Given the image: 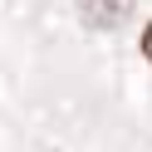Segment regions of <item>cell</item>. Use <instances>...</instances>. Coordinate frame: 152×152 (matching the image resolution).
Instances as JSON below:
<instances>
[{
	"label": "cell",
	"instance_id": "6da1fadb",
	"mask_svg": "<svg viewBox=\"0 0 152 152\" xmlns=\"http://www.w3.org/2000/svg\"><path fill=\"white\" fill-rule=\"evenodd\" d=\"M79 10H83V20H88V25L113 30V25H123V20H128L132 0H79Z\"/></svg>",
	"mask_w": 152,
	"mask_h": 152
},
{
	"label": "cell",
	"instance_id": "7a4b0ae2",
	"mask_svg": "<svg viewBox=\"0 0 152 152\" xmlns=\"http://www.w3.org/2000/svg\"><path fill=\"white\" fill-rule=\"evenodd\" d=\"M142 54H147V64H152V25L142 30Z\"/></svg>",
	"mask_w": 152,
	"mask_h": 152
}]
</instances>
